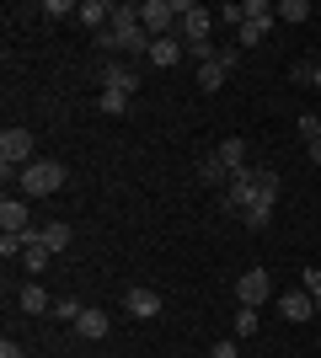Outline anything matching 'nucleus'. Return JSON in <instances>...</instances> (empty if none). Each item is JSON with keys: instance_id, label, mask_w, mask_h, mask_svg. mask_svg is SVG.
<instances>
[{"instance_id": "20", "label": "nucleus", "mask_w": 321, "mask_h": 358, "mask_svg": "<svg viewBox=\"0 0 321 358\" xmlns=\"http://www.w3.org/2000/svg\"><path fill=\"white\" fill-rule=\"evenodd\" d=\"M257 203H268V209L278 203V171H268V166H257Z\"/></svg>"}, {"instance_id": "10", "label": "nucleus", "mask_w": 321, "mask_h": 358, "mask_svg": "<svg viewBox=\"0 0 321 358\" xmlns=\"http://www.w3.org/2000/svg\"><path fill=\"white\" fill-rule=\"evenodd\" d=\"M268 273L262 268H252V273H241V278H236V299H241V305H262V299H268Z\"/></svg>"}, {"instance_id": "29", "label": "nucleus", "mask_w": 321, "mask_h": 358, "mask_svg": "<svg viewBox=\"0 0 321 358\" xmlns=\"http://www.w3.org/2000/svg\"><path fill=\"white\" fill-rule=\"evenodd\" d=\"M273 6H268V0H246V22H273Z\"/></svg>"}, {"instance_id": "28", "label": "nucleus", "mask_w": 321, "mask_h": 358, "mask_svg": "<svg viewBox=\"0 0 321 358\" xmlns=\"http://www.w3.org/2000/svg\"><path fill=\"white\" fill-rule=\"evenodd\" d=\"M80 6L76 0H43V16H54V22H64V16H76Z\"/></svg>"}, {"instance_id": "5", "label": "nucleus", "mask_w": 321, "mask_h": 358, "mask_svg": "<svg viewBox=\"0 0 321 358\" xmlns=\"http://www.w3.org/2000/svg\"><path fill=\"white\" fill-rule=\"evenodd\" d=\"M139 27L150 38H177V0H145L139 6Z\"/></svg>"}, {"instance_id": "21", "label": "nucleus", "mask_w": 321, "mask_h": 358, "mask_svg": "<svg viewBox=\"0 0 321 358\" xmlns=\"http://www.w3.org/2000/svg\"><path fill=\"white\" fill-rule=\"evenodd\" d=\"M48 315H54V321H64V327H76V321H80V315H86V310H80V299L59 294V299H54V310H48Z\"/></svg>"}, {"instance_id": "8", "label": "nucleus", "mask_w": 321, "mask_h": 358, "mask_svg": "<svg viewBox=\"0 0 321 358\" xmlns=\"http://www.w3.org/2000/svg\"><path fill=\"white\" fill-rule=\"evenodd\" d=\"M278 315H284V321H311V315H321V305L306 289H290V294H278Z\"/></svg>"}, {"instance_id": "30", "label": "nucleus", "mask_w": 321, "mask_h": 358, "mask_svg": "<svg viewBox=\"0 0 321 358\" xmlns=\"http://www.w3.org/2000/svg\"><path fill=\"white\" fill-rule=\"evenodd\" d=\"M241 220H246V224H252V230H262V224L273 220V209H268V203H252V209H246V214H241Z\"/></svg>"}, {"instance_id": "38", "label": "nucleus", "mask_w": 321, "mask_h": 358, "mask_svg": "<svg viewBox=\"0 0 321 358\" xmlns=\"http://www.w3.org/2000/svg\"><path fill=\"white\" fill-rule=\"evenodd\" d=\"M311 86H316V91H321V64H311Z\"/></svg>"}, {"instance_id": "25", "label": "nucleus", "mask_w": 321, "mask_h": 358, "mask_svg": "<svg viewBox=\"0 0 321 358\" xmlns=\"http://www.w3.org/2000/svg\"><path fill=\"white\" fill-rule=\"evenodd\" d=\"M199 177L209 182V187H225V182H230V171H225V166H220V161L209 155V161H199Z\"/></svg>"}, {"instance_id": "34", "label": "nucleus", "mask_w": 321, "mask_h": 358, "mask_svg": "<svg viewBox=\"0 0 321 358\" xmlns=\"http://www.w3.org/2000/svg\"><path fill=\"white\" fill-rule=\"evenodd\" d=\"M97 48H102V54H118V38H113V27L97 32Z\"/></svg>"}, {"instance_id": "4", "label": "nucleus", "mask_w": 321, "mask_h": 358, "mask_svg": "<svg viewBox=\"0 0 321 358\" xmlns=\"http://www.w3.org/2000/svg\"><path fill=\"white\" fill-rule=\"evenodd\" d=\"M209 27H214L209 6H199V0H177V38H183V43H209Z\"/></svg>"}, {"instance_id": "26", "label": "nucleus", "mask_w": 321, "mask_h": 358, "mask_svg": "<svg viewBox=\"0 0 321 358\" xmlns=\"http://www.w3.org/2000/svg\"><path fill=\"white\" fill-rule=\"evenodd\" d=\"M22 252H27V236H22V230H6V236H0V257L11 262V257H22Z\"/></svg>"}, {"instance_id": "3", "label": "nucleus", "mask_w": 321, "mask_h": 358, "mask_svg": "<svg viewBox=\"0 0 321 358\" xmlns=\"http://www.w3.org/2000/svg\"><path fill=\"white\" fill-rule=\"evenodd\" d=\"M64 171L59 161H32V166H22V177H16V187H22V198H54L64 187Z\"/></svg>"}, {"instance_id": "11", "label": "nucleus", "mask_w": 321, "mask_h": 358, "mask_svg": "<svg viewBox=\"0 0 321 358\" xmlns=\"http://www.w3.org/2000/svg\"><path fill=\"white\" fill-rule=\"evenodd\" d=\"M16 310H27V315H48L54 310V299H48L43 284H22L16 289Z\"/></svg>"}, {"instance_id": "15", "label": "nucleus", "mask_w": 321, "mask_h": 358, "mask_svg": "<svg viewBox=\"0 0 321 358\" xmlns=\"http://www.w3.org/2000/svg\"><path fill=\"white\" fill-rule=\"evenodd\" d=\"M0 230H27V198H11L0 203Z\"/></svg>"}, {"instance_id": "22", "label": "nucleus", "mask_w": 321, "mask_h": 358, "mask_svg": "<svg viewBox=\"0 0 321 358\" xmlns=\"http://www.w3.org/2000/svg\"><path fill=\"white\" fill-rule=\"evenodd\" d=\"M225 64H220V59H214V64H199V91H220V86H225Z\"/></svg>"}, {"instance_id": "32", "label": "nucleus", "mask_w": 321, "mask_h": 358, "mask_svg": "<svg viewBox=\"0 0 321 358\" xmlns=\"http://www.w3.org/2000/svg\"><path fill=\"white\" fill-rule=\"evenodd\" d=\"M220 16H225V27H246V6H225Z\"/></svg>"}, {"instance_id": "37", "label": "nucleus", "mask_w": 321, "mask_h": 358, "mask_svg": "<svg viewBox=\"0 0 321 358\" xmlns=\"http://www.w3.org/2000/svg\"><path fill=\"white\" fill-rule=\"evenodd\" d=\"M306 150H311V166H321V139H311Z\"/></svg>"}, {"instance_id": "31", "label": "nucleus", "mask_w": 321, "mask_h": 358, "mask_svg": "<svg viewBox=\"0 0 321 358\" xmlns=\"http://www.w3.org/2000/svg\"><path fill=\"white\" fill-rule=\"evenodd\" d=\"M300 289H306V294L321 305V268H306V284H300Z\"/></svg>"}, {"instance_id": "19", "label": "nucleus", "mask_w": 321, "mask_h": 358, "mask_svg": "<svg viewBox=\"0 0 321 358\" xmlns=\"http://www.w3.org/2000/svg\"><path fill=\"white\" fill-rule=\"evenodd\" d=\"M273 22H278V16H273ZM273 22H246V27H236V48H257L262 38H268Z\"/></svg>"}, {"instance_id": "17", "label": "nucleus", "mask_w": 321, "mask_h": 358, "mask_svg": "<svg viewBox=\"0 0 321 358\" xmlns=\"http://www.w3.org/2000/svg\"><path fill=\"white\" fill-rule=\"evenodd\" d=\"M22 236H27V252H22L27 273H43V268H48V257H54V252H48L43 241H38V230H22Z\"/></svg>"}, {"instance_id": "9", "label": "nucleus", "mask_w": 321, "mask_h": 358, "mask_svg": "<svg viewBox=\"0 0 321 358\" xmlns=\"http://www.w3.org/2000/svg\"><path fill=\"white\" fill-rule=\"evenodd\" d=\"M102 91H123V96H139V75L129 70V64L107 59V64H102Z\"/></svg>"}, {"instance_id": "12", "label": "nucleus", "mask_w": 321, "mask_h": 358, "mask_svg": "<svg viewBox=\"0 0 321 358\" xmlns=\"http://www.w3.org/2000/svg\"><path fill=\"white\" fill-rule=\"evenodd\" d=\"M76 22H86V27H92V32L113 27V0H80V11H76Z\"/></svg>"}, {"instance_id": "24", "label": "nucleus", "mask_w": 321, "mask_h": 358, "mask_svg": "<svg viewBox=\"0 0 321 358\" xmlns=\"http://www.w3.org/2000/svg\"><path fill=\"white\" fill-rule=\"evenodd\" d=\"M273 11H278V22H311V6H306V0H278Z\"/></svg>"}, {"instance_id": "16", "label": "nucleus", "mask_w": 321, "mask_h": 358, "mask_svg": "<svg viewBox=\"0 0 321 358\" xmlns=\"http://www.w3.org/2000/svg\"><path fill=\"white\" fill-rule=\"evenodd\" d=\"M38 241H43L48 252L59 257L64 246H70V241H76V230H70V224H64V220H54V224H43V230H38Z\"/></svg>"}, {"instance_id": "13", "label": "nucleus", "mask_w": 321, "mask_h": 358, "mask_svg": "<svg viewBox=\"0 0 321 358\" xmlns=\"http://www.w3.org/2000/svg\"><path fill=\"white\" fill-rule=\"evenodd\" d=\"M183 54H187L183 38H155V43H150V64H161V70H171V64L183 59Z\"/></svg>"}, {"instance_id": "35", "label": "nucleus", "mask_w": 321, "mask_h": 358, "mask_svg": "<svg viewBox=\"0 0 321 358\" xmlns=\"http://www.w3.org/2000/svg\"><path fill=\"white\" fill-rule=\"evenodd\" d=\"M209 358H241V348H236V343H214Z\"/></svg>"}, {"instance_id": "33", "label": "nucleus", "mask_w": 321, "mask_h": 358, "mask_svg": "<svg viewBox=\"0 0 321 358\" xmlns=\"http://www.w3.org/2000/svg\"><path fill=\"white\" fill-rule=\"evenodd\" d=\"M300 134H306V139H321V118H316V113H306V118H300Z\"/></svg>"}, {"instance_id": "6", "label": "nucleus", "mask_w": 321, "mask_h": 358, "mask_svg": "<svg viewBox=\"0 0 321 358\" xmlns=\"http://www.w3.org/2000/svg\"><path fill=\"white\" fill-rule=\"evenodd\" d=\"M252 203H257V166H246L225 182V214H246Z\"/></svg>"}, {"instance_id": "36", "label": "nucleus", "mask_w": 321, "mask_h": 358, "mask_svg": "<svg viewBox=\"0 0 321 358\" xmlns=\"http://www.w3.org/2000/svg\"><path fill=\"white\" fill-rule=\"evenodd\" d=\"M0 358H27V353H22V343H16V337H6V343H0Z\"/></svg>"}, {"instance_id": "39", "label": "nucleus", "mask_w": 321, "mask_h": 358, "mask_svg": "<svg viewBox=\"0 0 321 358\" xmlns=\"http://www.w3.org/2000/svg\"><path fill=\"white\" fill-rule=\"evenodd\" d=\"M316 348H321V337H316Z\"/></svg>"}, {"instance_id": "7", "label": "nucleus", "mask_w": 321, "mask_h": 358, "mask_svg": "<svg viewBox=\"0 0 321 358\" xmlns=\"http://www.w3.org/2000/svg\"><path fill=\"white\" fill-rule=\"evenodd\" d=\"M123 310L134 315V321H155V315H161V294L145 289V284H134L129 294H123Z\"/></svg>"}, {"instance_id": "14", "label": "nucleus", "mask_w": 321, "mask_h": 358, "mask_svg": "<svg viewBox=\"0 0 321 358\" xmlns=\"http://www.w3.org/2000/svg\"><path fill=\"white\" fill-rule=\"evenodd\" d=\"M214 161L225 166L230 177H236V171H246V139H225V145L214 150Z\"/></svg>"}, {"instance_id": "2", "label": "nucleus", "mask_w": 321, "mask_h": 358, "mask_svg": "<svg viewBox=\"0 0 321 358\" xmlns=\"http://www.w3.org/2000/svg\"><path fill=\"white\" fill-rule=\"evenodd\" d=\"M38 139H32V129H6V134H0V177L6 182H16L22 177V166H32L38 161Z\"/></svg>"}, {"instance_id": "23", "label": "nucleus", "mask_w": 321, "mask_h": 358, "mask_svg": "<svg viewBox=\"0 0 321 358\" xmlns=\"http://www.w3.org/2000/svg\"><path fill=\"white\" fill-rule=\"evenodd\" d=\"M129 102H134V96H123V91H102V96H97V107H102L107 118H123V113H129Z\"/></svg>"}, {"instance_id": "18", "label": "nucleus", "mask_w": 321, "mask_h": 358, "mask_svg": "<svg viewBox=\"0 0 321 358\" xmlns=\"http://www.w3.org/2000/svg\"><path fill=\"white\" fill-rule=\"evenodd\" d=\"M76 337H86V343H102V337H107V315H102V310H86V315L76 321Z\"/></svg>"}, {"instance_id": "27", "label": "nucleus", "mask_w": 321, "mask_h": 358, "mask_svg": "<svg viewBox=\"0 0 321 358\" xmlns=\"http://www.w3.org/2000/svg\"><path fill=\"white\" fill-rule=\"evenodd\" d=\"M257 331V305H241L236 310V337H252Z\"/></svg>"}, {"instance_id": "1", "label": "nucleus", "mask_w": 321, "mask_h": 358, "mask_svg": "<svg viewBox=\"0 0 321 358\" xmlns=\"http://www.w3.org/2000/svg\"><path fill=\"white\" fill-rule=\"evenodd\" d=\"M113 38H118V54L129 59H150V32L139 27V6H113Z\"/></svg>"}]
</instances>
